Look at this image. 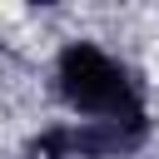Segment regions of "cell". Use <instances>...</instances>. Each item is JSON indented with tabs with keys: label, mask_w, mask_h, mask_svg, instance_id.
<instances>
[{
	"label": "cell",
	"mask_w": 159,
	"mask_h": 159,
	"mask_svg": "<svg viewBox=\"0 0 159 159\" xmlns=\"http://www.w3.org/2000/svg\"><path fill=\"white\" fill-rule=\"evenodd\" d=\"M30 159H75V129H45L30 139Z\"/></svg>",
	"instance_id": "obj_2"
},
{
	"label": "cell",
	"mask_w": 159,
	"mask_h": 159,
	"mask_svg": "<svg viewBox=\"0 0 159 159\" xmlns=\"http://www.w3.org/2000/svg\"><path fill=\"white\" fill-rule=\"evenodd\" d=\"M60 94L84 109V114H104V119H134L139 109V89L134 80L94 45H65L60 50Z\"/></svg>",
	"instance_id": "obj_1"
}]
</instances>
